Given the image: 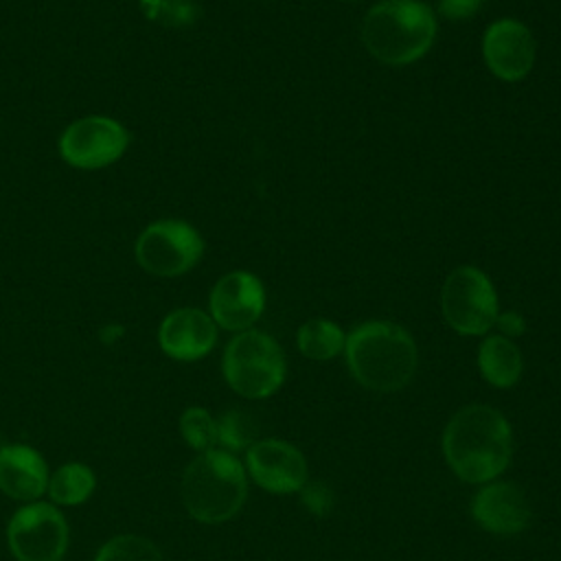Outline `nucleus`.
Wrapping results in <instances>:
<instances>
[{
	"mask_svg": "<svg viewBox=\"0 0 561 561\" xmlns=\"http://www.w3.org/2000/svg\"><path fill=\"white\" fill-rule=\"evenodd\" d=\"M495 327L500 329V335L513 340V337H519L526 331V320L517 311H502L495 318Z\"/></svg>",
	"mask_w": 561,
	"mask_h": 561,
	"instance_id": "obj_25",
	"label": "nucleus"
},
{
	"mask_svg": "<svg viewBox=\"0 0 561 561\" xmlns=\"http://www.w3.org/2000/svg\"><path fill=\"white\" fill-rule=\"evenodd\" d=\"M140 2L149 18L164 24H182L193 18L191 4L184 0H140Z\"/></svg>",
	"mask_w": 561,
	"mask_h": 561,
	"instance_id": "obj_23",
	"label": "nucleus"
},
{
	"mask_svg": "<svg viewBox=\"0 0 561 561\" xmlns=\"http://www.w3.org/2000/svg\"><path fill=\"white\" fill-rule=\"evenodd\" d=\"M7 546L15 561H61L70 546V526L53 502L22 504L7 524Z\"/></svg>",
	"mask_w": 561,
	"mask_h": 561,
	"instance_id": "obj_6",
	"label": "nucleus"
},
{
	"mask_svg": "<svg viewBox=\"0 0 561 561\" xmlns=\"http://www.w3.org/2000/svg\"><path fill=\"white\" fill-rule=\"evenodd\" d=\"M127 129L107 116H83L70 123L61 138V158L77 169H101L116 162L127 149Z\"/></svg>",
	"mask_w": 561,
	"mask_h": 561,
	"instance_id": "obj_9",
	"label": "nucleus"
},
{
	"mask_svg": "<svg viewBox=\"0 0 561 561\" xmlns=\"http://www.w3.org/2000/svg\"><path fill=\"white\" fill-rule=\"evenodd\" d=\"M473 522L491 535H519L530 526L533 508L526 493L508 480H491L480 484L471 497Z\"/></svg>",
	"mask_w": 561,
	"mask_h": 561,
	"instance_id": "obj_11",
	"label": "nucleus"
},
{
	"mask_svg": "<svg viewBox=\"0 0 561 561\" xmlns=\"http://www.w3.org/2000/svg\"><path fill=\"white\" fill-rule=\"evenodd\" d=\"M92 561H164V557L149 537L121 533L101 543Z\"/></svg>",
	"mask_w": 561,
	"mask_h": 561,
	"instance_id": "obj_19",
	"label": "nucleus"
},
{
	"mask_svg": "<svg viewBox=\"0 0 561 561\" xmlns=\"http://www.w3.org/2000/svg\"><path fill=\"white\" fill-rule=\"evenodd\" d=\"M344 355L353 379L373 392L405 388L419 364L412 335L388 320H370L355 327L346 335Z\"/></svg>",
	"mask_w": 561,
	"mask_h": 561,
	"instance_id": "obj_2",
	"label": "nucleus"
},
{
	"mask_svg": "<svg viewBox=\"0 0 561 561\" xmlns=\"http://www.w3.org/2000/svg\"><path fill=\"white\" fill-rule=\"evenodd\" d=\"M440 311L456 333L484 335L500 313L497 294L482 270L460 265L443 283Z\"/></svg>",
	"mask_w": 561,
	"mask_h": 561,
	"instance_id": "obj_7",
	"label": "nucleus"
},
{
	"mask_svg": "<svg viewBox=\"0 0 561 561\" xmlns=\"http://www.w3.org/2000/svg\"><path fill=\"white\" fill-rule=\"evenodd\" d=\"M208 305L217 327L241 333L261 318L265 309V289L250 272H228L210 289Z\"/></svg>",
	"mask_w": 561,
	"mask_h": 561,
	"instance_id": "obj_12",
	"label": "nucleus"
},
{
	"mask_svg": "<svg viewBox=\"0 0 561 561\" xmlns=\"http://www.w3.org/2000/svg\"><path fill=\"white\" fill-rule=\"evenodd\" d=\"M478 370L482 379L500 390L513 388L524 370L522 351L504 335H486L478 346Z\"/></svg>",
	"mask_w": 561,
	"mask_h": 561,
	"instance_id": "obj_16",
	"label": "nucleus"
},
{
	"mask_svg": "<svg viewBox=\"0 0 561 561\" xmlns=\"http://www.w3.org/2000/svg\"><path fill=\"white\" fill-rule=\"evenodd\" d=\"M217 342V324L210 313L182 307L171 311L158 329V344L164 355L178 362H195L206 357Z\"/></svg>",
	"mask_w": 561,
	"mask_h": 561,
	"instance_id": "obj_14",
	"label": "nucleus"
},
{
	"mask_svg": "<svg viewBox=\"0 0 561 561\" xmlns=\"http://www.w3.org/2000/svg\"><path fill=\"white\" fill-rule=\"evenodd\" d=\"M254 443V425L248 414L228 410L217 419V447L230 454L245 451Z\"/></svg>",
	"mask_w": 561,
	"mask_h": 561,
	"instance_id": "obj_21",
	"label": "nucleus"
},
{
	"mask_svg": "<svg viewBox=\"0 0 561 561\" xmlns=\"http://www.w3.org/2000/svg\"><path fill=\"white\" fill-rule=\"evenodd\" d=\"M482 0H438V11L449 20L471 18L480 9Z\"/></svg>",
	"mask_w": 561,
	"mask_h": 561,
	"instance_id": "obj_24",
	"label": "nucleus"
},
{
	"mask_svg": "<svg viewBox=\"0 0 561 561\" xmlns=\"http://www.w3.org/2000/svg\"><path fill=\"white\" fill-rule=\"evenodd\" d=\"M248 478L267 493L289 495L298 493L309 480L305 454L280 438H261L245 449Z\"/></svg>",
	"mask_w": 561,
	"mask_h": 561,
	"instance_id": "obj_10",
	"label": "nucleus"
},
{
	"mask_svg": "<svg viewBox=\"0 0 561 561\" xmlns=\"http://www.w3.org/2000/svg\"><path fill=\"white\" fill-rule=\"evenodd\" d=\"M300 495V502L302 506L318 515V517H324L331 513L333 504H335V495H333V489L324 482H318V480H307L305 486L298 491Z\"/></svg>",
	"mask_w": 561,
	"mask_h": 561,
	"instance_id": "obj_22",
	"label": "nucleus"
},
{
	"mask_svg": "<svg viewBox=\"0 0 561 561\" xmlns=\"http://www.w3.org/2000/svg\"><path fill=\"white\" fill-rule=\"evenodd\" d=\"M182 440L197 454L217 447V419L202 405H188L178 421Z\"/></svg>",
	"mask_w": 561,
	"mask_h": 561,
	"instance_id": "obj_20",
	"label": "nucleus"
},
{
	"mask_svg": "<svg viewBox=\"0 0 561 561\" xmlns=\"http://www.w3.org/2000/svg\"><path fill=\"white\" fill-rule=\"evenodd\" d=\"M296 344L307 359L327 362L337 357L344 351L346 333L333 320L313 318L298 329Z\"/></svg>",
	"mask_w": 561,
	"mask_h": 561,
	"instance_id": "obj_18",
	"label": "nucleus"
},
{
	"mask_svg": "<svg viewBox=\"0 0 561 561\" xmlns=\"http://www.w3.org/2000/svg\"><path fill=\"white\" fill-rule=\"evenodd\" d=\"M436 37V18L421 0H381L364 18L362 42L381 64L408 66L421 59Z\"/></svg>",
	"mask_w": 561,
	"mask_h": 561,
	"instance_id": "obj_4",
	"label": "nucleus"
},
{
	"mask_svg": "<svg viewBox=\"0 0 561 561\" xmlns=\"http://www.w3.org/2000/svg\"><path fill=\"white\" fill-rule=\"evenodd\" d=\"M221 373L230 390L239 397L267 399L285 381V353L272 335L248 329L226 344Z\"/></svg>",
	"mask_w": 561,
	"mask_h": 561,
	"instance_id": "obj_5",
	"label": "nucleus"
},
{
	"mask_svg": "<svg viewBox=\"0 0 561 561\" xmlns=\"http://www.w3.org/2000/svg\"><path fill=\"white\" fill-rule=\"evenodd\" d=\"M50 469L42 451L24 443L0 447V493L28 504L46 495Z\"/></svg>",
	"mask_w": 561,
	"mask_h": 561,
	"instance_id": "obj_15",
	"label": "nucleus"
},
{
	"mask_svg": "<svg viewBox=\"0 0 561 561\" xmlns=\"http://www.w3.org/2000/svg\"><path fill=\"white\" fill-rule=\"evenodd\" d=\"M482 55L497 79L519 81L533 70L535 37L526 24L504 18L484 31Z\"/></svg>",
	"mask_w": 561,
	"mask_h": 561,
	"instance_id": "obj_13",
	"label": "nucleus"
},
{
	"mask_svg": "<svg viewBox=\"0 0 561 561\" xmlns=\"http://www.w3.org/2000/svg\"><path fill=\"white\" fill-rule=\"evenodd\" d=\"M346 2H353V0H346Z\"/></svg>",
	"mask_w": 561,
	"mask_h": 561,
	"instance_id": "obj_26",
	"label": "nucleus"
},
{
	"mask_svg": "<svg viewBox=\"0 0 561 561\" xmlns=\"http://www.w3.org/2000/svg\"><path fill=\"white\" fill-rule=\"evenodd\" d=\"M204 252L199 232L180 219L147 226L136 239V261L153 276H180L188 272Z\"/></svg>",
	"mask_w": 561,
	"mask_h": 561,
	"instance_id": "obj_8",
	"label": "nucleus"
},
{
	"mask_svg": "<svg viewBox=\"0 0 561 561\" xmlns=\"http://www.w3.org/2000/svg\"><path fill=\"white\" fill-rule=\"evenodd\" d=\"M96 489V473L90 465L70 460L50 471L46 495L55 506H79L92 497Z\"/></svg>",
	"mask_w": 561,
	"mask_h": 561,
	"instance_id": "obj_17",
	"label": "nucleus"
},
{
	"mask_svg": "<svg viewBox=\"0 0 561 561\" xmlns=\"http://www.w3.org/2000/svg\"><path fill=\"white\" fill-rule=\"evenodd\" d=\"M440 451L458 480L478 486L497 480L513 458L511 423L486 403L462 405L443 430Z\"/></svg>",
	"mask_w": 561,
	"mask_h": 561,
	"instance_id": "obj_1",
	"label": "nucleus"
},
{
	"mask_svg": "<svg viewBox=\"0 0 561 561\" xmlns=\"http://www.w3.org/2000/svg\"><path fill=\"white\" fill-rule=\"evenodd\" d=\"M180 495L186 513L206 526L232 519L248 500L243 462L219 447L197 454L182 471Z\"/></svg>",
	"mask_w": 561,
	"mask_h": 561,
	"instance_id": "obj_3",
	"label": "nucleus"
}]
</instances>
